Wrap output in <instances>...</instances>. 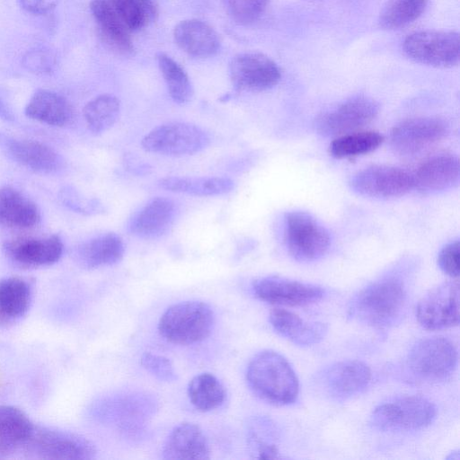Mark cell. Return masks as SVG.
Returning a JSON list of instances; mask_svg holds the SVG:
<instances>
[{
    "label": "cell",
    "mask_w": 460,
    "mask_h": 460,
    "mask_svg": "<svg viewBox=\"0 0 460 460\" xmlns=\"http://www.w3.org/2000/svg\"><path fill=\"white\" fill-rule=\"evenodd\" d=\"M247 441L254 458L279 459V430L276 424L267 417L251 420L247 429Z\"/></svg>",
    "instance_id": "30"
},
{
    "label": "cell",
    "mask_w": 460,
    "mask_h": 460,
    "mask_svg": "<svg viewBox=\"0 0 460 460\" xmlns=\"http://www.w3.org/2000/svg\"><path fill=\"white\" fill-rule=\"evenodd\" d=\"M409 299L405 276L392 272L355 294L348 305V316L372 328H390L402 320Z\"/></svg>",
    "instance_id": "1"
},
{
    "label": "cell",
    "mask_w": 460,
    "mask_h": 460,
    "mask_svg": "<svg viewBox=\"0 0 460 460\" xmlns=\"http://www.w3.org/2000/svg\"><path fill=\"white\" fill-rule=\"evenodd\" d=\"M6 255L23 267H42L56 263L63 253V243L57 235L45 238H22L4 245Z\"/></svg>",
    "instance_id": "19"
},
{
    "label": "cell",
    "mask_w": 460,
    "mask_h": 460,
    "mask_svg": "<svg viewBox=\"0 0 460 460\" xmlns=\"http://www.w3.org/2000/svg\"><path fill=\"white\" fill-rule=\"evenodd\" d=\"M411 60L439 68L456 66L460 58L459 34L452 31H420L408 35L402 43Z\"/></svg>",
    "instance_id": "7"
},
{
    "label": "cell",
    "mask_w": 460,
    "mask_h": 460,
    "mask_svg": "<svg viewBox=\"0 0 460 460\" xmlns=\"http://www.w3.org/2000/svg\"><path fill=\"white\" fill-rule=\"evenodd\" d=\"M253 295L260 300L277 305H305L321 300L322 287L279 276H267L253 281Z\"/></svg>",
    "instance_id": "15"
},
{
    "label": "cell",
    "mask_w": 460,
    "mask_h": 460,
    "mask_svg": "<svg viewBox=\"0 0 460 460\" xmlns=\"http://www.w3.org/2000/svg\"><path fill=\"white\" fill-rule=\"evenodd\" d=\"M90 9L104 43L120 55H130L134 50L131 31L120 20L110 0H92Z\"/></svg>",
    "instance_id": "22"
},
{
    "label": "cell",
    "mask_w": 460,
    "mask_h": 460,
    "mask_svg": "<svg viewBox=\"0 0 460 460\" xmlns=\"http://www.w3.org/2000/svg\"><path fill=\"white\" fill-rule=\"evenodd\" d=\"M35 425L21 409L0 405V449L14 450L25 447Z\"/></svg>",
    "instance_id": "28"
},
{
    "label": "cell",
    "mask_w": 460,
    "mask_h": 460,
    "mask_svg": "<svg viewBox=\"0 0 460 460\" xmlns=\"http://www.w3.org/2000/svg\"><path fill=\"white\" fill-rule=\"evenodd\" d=\"M140 364L160 381L171 383L178 378L172 361L164 356L144 352L140 358Z\"/></svg>",
    "instance_id": "39"
},
{
    "label": "cell",
    "mask_w": 460,
    "mask_h": 460,
    "mask_svg": "<svg viewBox=\"0 0 460 460\" xmlns=\"http://www.w3.org/2000/svg\"><path fill=\"white\" fill-rule=\"evenodd\" d=\"M384 141V137L376 131L351 132L334 139L330 145V153L335 158H347L370 153Z\"/></svg>",
    "instance_id": "36"
},
{
    "label": "cell",
    "mask_w": 460,
    "mask_h": 460,
    "mask_svg": "<svg viewBox=\"0 0 460 460\" xmlns=\"http://www.w3.org/2000/svg\"><path fill=\"white\" fill-rule=\"evenodd\" d=\"M428 0H387L383 5L378 24L385 30H397L417 20L424 12Z\"/></svg>",
    "instance_id": "34"
},
{
    "label": "cell",
    "mask_w": 460,
    "mask_h": 460,
    "mask_svg": "<svg viewBox=\"0 0 460 460\" xmlns=\"http://www.w3.org/2000/svg\"><path fill=\"white\" fill-rule=\"evenodd\" d=\"M24 63L28 69L42 73L50 70L53 58L51 54L46 51H32L27 54Z\"/></svg>",
    "instance_id": "41"
},
{
    "label": "cell",
    "mask_w": 460,
    "mask_h": 460,
    "mask_svg": "<svg viewBox=\"0 0 460 460\" xmlns=\"http://www.w3.org/2000/svg\"><path fill=\"white\" fill-rule=\"evenodd\" d=\"M246 381L261 400L274 405H288L298 396V379L288 361L279 353L266 349L249 362Z\"/></svg>",
    "instance_id": "2"
},
{
    "label": "cell",
    "mask_w": 460,
    "mask_h": 460,
    "mask_svg": "<svg viewBox=\"0 0 460 460\" xmlns=\"http://www.w3.org/2000/svg\"><path fill=\"white\" fill-rule=\"evenodd\" d=\"M215 323L209 305L198 300L182 301L168 307L158 322V332L167 341L190 345L205 340Z\"/></svg>",
    "instance_id": "3"
},
{
    "label": "cell",
    "mask_w": 460,
    "mask_h": 460,
    "mask_svg": "<svg viewBox=\"0 0 460 460\" xmlns=\"http://www.w3.org/2000/svg\"><path fill=\"white\" fill-rule=\"evenodd\" d=\"M120 102L113 94L103 93L86 103L83 114L90 131L100 134L110 129L118 120Z\"/></svg>",
    "instance_id": "33"
},
{
    "label": "cell",
    "mask_w": 460,
    "mask_h": 460,
    "mask_svg": "<svg viewBox=\"0 0 460 460\" xmlns=\"http://www.w3.org/2000/svg\"><path fill=\"white\" fill-rule=\"evenodd\" d=\"M125 244L115 233H107L82 243L75 252V260L84 269L111 266L124 256Z\"/></svg>",
    "instance_id": "24"
},
{
    "label": "cell",
    "mask_w": 460,
    "mask_h": 460,
    "mask_svg": "<svg viewBox=\"0 0 460 460\" xmlns=\"http://www.w3.org/2000/svg\"><path fill=\"white\" fill-rule=\"evenodd\" d=\"M416 317L423 328L431 331L458 325V281L444 282L427 292L416 306Z\"/></svg>",
    "instance_id": "10"
},
{
    "label": "cell",
    "mask_w": 460,
    "mask_h": 460,
    "mask_svg": "<svg viewBox=\"0 0 460 460\" xmlns=\"http://www.w3.org/2000/svg\"><path fill=\"white\" fill-rule=\"evenodd\" d=\"M6 148L13 160L37 172L50 173L60 165L58 154L38 141L13 139L7 142Z\"/></svg>",
    "instance_id": "27"
},
{
    "label": "cell",
    "mask_w": 460,
    "mask_h": 460,
    "mask_svg": "<svg viewBox=\"0 0 460 460\" xmlns=\"http://www.w3.org/2000/svg\"><path fill=\"white\" fill-rule=\"evenodd\" d=\"M285 241L289 254L301 262L320 259L330 246L328 231L304 211H291L286 215Z\"/></svg>",
    "instance_id": "8"
},
{
    "label": "cell",
    "mask_w": 460,
    "mask_h": 460,
    "mask_svg": "<svg viewBox=\"0 0 460 460\" xmlns=\"http://www.w3.org/2000/svg\"><path fill=\"white\" fill-rule=\"evenodd\" d=\"M369 367L359 360H342L332 364L318 377L320 388L334 401H346L361 394L369 385Z\"/></svg>",
    "instance_id": "16"
},
{
    "label": "cell",
    "mask_w": 460,
    "mask_h": 460,
    "mask_svg": "<svg viewBox=\"0 0 460 460\" xmlns=\"http://www.w3.org/2000/svg\"><path fill=\"white\" fill-rule=\"evenodd\" d=\"M0 117L6 119H9L11 118V115L8 114V111H6L2 103H0Z\"/></svg>",
    "instance_id": "43"
},
{
    "label": "cell",
    "mask_w": 460,
    "mask_h": 460,
    "mask_svg": "<svg viewBox=\"0 0 460 460\" xmlns=\"http://www.w3.org/2000/svg\"><path fill=\"white\" fill-rule=\"evenodd\" d=\"M19 3L27 12L42 14L52 10L56 6L58 0H19Z\"/></svg>",
    "instance_id": "42"
},
{
    "label": "cell",
    "mask_w": 460,
    "mask_h": 460,
    "mask_svg": "<svg viewBox=\"0 0 460 460\" xmlns=\"http://www.w3.org/2000/svg\"><path fill=\"white\" fill-rule=\"evenodd\" d=\"M157 62L172 101L179 104L189 102L193 96V87L184 69L165 53H158Z\"/></svg>",
    "instance_id": "35"
},
{
    "label": "cell",
    "mask_w": 460,
    "mask_h": 460,
    "mask_svg": "<svg viewBox=\"0 0 460 460\" xmlns=\"http://www.w3.org/2000/svg\"><path fill=\"white\" fill-rule=\"evenodd\" d=\"M177 213L173 200L164 197L154 198L130 218L128 231L143 239L162 237L174 224Z\"/></svg>",
    "instance_id": "17"
},
{
    "label": "cell",
    "mask_w": 460,
    "mask_h": 460,
    "mask_svg": "<svg viewBox=\"0 0 460 460\" xmlns=\"http://www.w3.org/2000/svg\"><path fill=\"white\" fill-rule=\"evenodd\" d=\"M269 320L279 335L303 347L319 343L328 331L326 324L323 323L306 322L284 309H273L270 313Z\"/></svg>",
    "instance_id": "23"
},
{
    "label": "cell",
    "mask_w": 460,
    "mask_h": 460,
    "mask_svg": "<svg viewBox=\"0 0 460 460\" xmlns=\"http://www.w3.org/2000/svg\"><path fill=\"white\" fill-rule=\"evenodd\" d=\"M304 1L314 2V1H317V0H304Z\"/></svg>",
    "instance_id": "44"
},
{
    "label": "cell",
    "mask_w": 460,
    "mask_h": 460,
    "mask_svg": "<svg viewBox=\"0 0 460 460\" xmlns=\"http://www.w3.org/2000/svg\"><path fill=\"white\" fill-rule=\"evenodd\" d=\"M232 84L238 92H261L274 87L280 80L278 65L260 52H244L234 57L229 65Z\"/></svg>",
    "instance_id": "12"
},
{
    "label": "cell",
    "mask_w": 460,
    "mask_h": 460,
    "mask_svg": "<svg viewBox=\"0 0 460 460\" xmlns=\"http://www.w3.org/2000/svg\"><path fill=\"white\" fill-rule=\"evenodd\" d=\"M24 447L36 457L48 460H88L97 453L86 438L49 427L35 426Z\"/></svg>",
    "instance_id": "9"
},
{
    "label": "cell",
    "mask_w": 460,
    "mask_h": 460,
    "mask_svg": "<svg viewBox=\"0 0 460 460\" xmlns=\"http://www.w3.org/2000/svg\"><path fill=\"white\" fill-rule=\"evenodd\" d=\"M25 114L50 126H65L73 117L70 103L60 94L48 90L36 92L30 99Z\"/></svg>",
    "instance_id": "26"
},
{
    "label": "cell",
    "mask_w": 460,
    "mask_h": 460,
    "mask_svg": "<svg viewBox=\"0 0 460 460\" xmlns=\"http://www.w3.org/2000/svg\"><path fill=\"white\" fill-rule=\"evenodd\" d=\"M413 177L414 187L424 193H436L456 186L460 178L457 157L435 155L422 163Z\"/></svg>",
    "instance_id": "20"
},
{
    "label": "cell",
    "mask_w": 460,
    "mask_h": 460,
    "mask_svg": "<svg viewBox=\"0 0 460 460\" xmlns=\"http://www.w3.org/2000/svg\"><path fill=\"white\" fill-rule=\"evenodd\" d=\"M40 215L37 206L11 187L0 189V225L13 228H30Z\"/></svg>",
    "instance_id": "25"
},
{
    "label": "cell",
    "mask_w": 460,
    "mask_h": 460,
    "mask_svg": "<svg viewBox=\"0 0 460 460\" xmlns=\"http://www.w3.org/2000/svg\"><path fill=\"white\" fill-rule=\"evenodd\" d=\"M31 300V290L27 281L18 277L0 279V315L20 318L27 313Z\"/></svg>",
    "instance_id": "32"
},
{
    "label": "cell",
    "mask_w": 460,
    "mask_h": 460,
    "mask_svg": "<svg viewBox=\"0 0 460 460\" xmlns=\"http://www.w3.org/2000/svg\"><path fill=\"white\" fill-rule=\"evenodd\" d=\"M187 394L190 403L200 411L220 407L226 399L222 383L210 373H201L189 382Z\"/></svg>",
    "instance_id": "31"
},
{
    "label": "cell",
    "mask_w": 460,
    "mask_h": 460,
    "mask_svg": "<svg viewBox=\"0 0 460 460\" xmlns=\"http://www.w3.org/2000/svg\"><path fill=\"white\" fill-rule=\"evenodd\" d=\"M209 143L210 137L203 128L181 121L159 125L141 140L145 151L170 156L197 154L204 150Z\"/></svg>",
    "instance_id": "6"
},
{
    "label": "cell",
    "mask_w": 460,
    "mask_h": 460,
    "mask_svg": "<svg viewBox=\"0 0 460 460\" xmlns=\"http://www.w3.org/2000/svg\"><path fill=\"white\" fill-rule=\"evenodd\" d=\"M457 365L456 346L444 337L420 340L411 349L406 367L417 380L439 383L454 373Z\"/></svg>",
    "instance_id": "5"
},
{
    "label": "cell",
    "mask_w": 460,
    "mask_h": 460,
    "mask_svg": "<svg viewBox=\"0 0 460 460\" xmlns=\"http://www.w3.org/2000/svg\"><path fill=\"white\" fill-rule=\"evenodd\" d=\"M162 457L169 460L209 459L208 438L199 425L181 422L167 435L163 444Z\"/></svg>",
    "instance_id": "18"
},
{
    "label": "cell",
    "mask_w": 460,
    "mask_h": 460,
    "mask_svg": "<svg viewBox=\"0 0 460 460\" xmlns=\"http://www.w3.org/2000/svg\"><path fill=\"white\" fill-rule=\"evenodd\" d=\"M459 241H453L445 245L439 252L438 264L447 275L456 278L459 276Z\"/></svg>",
    "instance_id": "40"
},
{
    "label": "cell",
    "mask_w": 460,
    "mask_h": 460,
    "mask_svg": "<svg viewBox=\"0 0 460 460\" xmlns=\"http://www.w3.org/2000/svg\"><path fill=\"white\" fill-rule=\"evenodd\" d=\"M378 110L377 102L372 98L356 95L319 116L315 127L324 136L345 135L367 125Z\"/></svg>",
    "instance_id": "13"
},
{
    "label": "cell",
    "mask_w": 460,
    "mask_h": 460,
    "mask_svg": "<svg viewBox=\"0 0 460 460\" xmlns=\"http://www.w3.org/2000/svg\"><path fill=\"white\" fill-rule=\"evenodd\" d=\"M448 132L447 122L438 117H419L397 124L390 135L393 151L402 156L419 154L441 139Z\"/></svg>",
    "instance_id": "11"
},
{
    "label": "cell",
    "mask_w": 460,
    "mask_h": 460,
    "mask_svg": "<svg viewBox=\"0 0 460 460\" xmlns=\"http://www.w3.org/2000/svg\"><path fill=\"white\" fill-rule=\"evenodd\" d=\"M229 15L237 23L248 25L261 18L269 0H223Z\"/></svg>",
    "instance_id": "38"
},
{
    "label": "cell",
    "mask_w": 460,
    "mask_h": 460,
    "mask_svg": "<svg viewBox=\"0 0 460 460\" xmlns=\"http://www.w3.org/2000/svg\"><path fill=\"white\" fill-rule=\"evenodd\" d=\"M115 12L130 31H139L155 20L154 0H110Z\"/></svg>",
    "instance_id": "37"
},
{
    "label": "cell",
    "mask_w": 460,
    "mask_h": 460,
    "mask_svg": "<svg viewBox=\"0 0 460 460\" xmlns=\"http://www.w3.org/2000/svg\"><path fill=\"white\" fill-rule=\"evenodd\" d=\"M178 47L193 58H208L217 53L220 40L216 31L208 23L196 20L180 22L173 30Z\"/></svg>",
    "instance_id": "21"
},
{
    "label": "cell",
    "mask_w": 460,
    "mask_h": 460,
    "mask_svg": "<svg viewBox=\"0 0 460 460\" xmlns=\"http://www.w3.org/2000/svg\"><path fill=\"white\" fill-rule=\"evenodd\" d=\"M356 193L370 198L401 197L414 188L413 177L394 166L375 165L357 172L350 181Z\"/></svg>",
    "instance_id": "14"
},
{
    "label": "cell",
    "mask_w": 460,
    "mask_h": 460,
    "mask_svg": "<svg viewBox=\"0 0 460 460\" xmlns=\"http://www.w3.org/2000/svg\"><path fill=\"white\" fill-rule=\"evenodd\" d=\"M436 415V406L429 399L419 395L402 396L376 407L370 424L383 432L411 431L430 425Z\"/></svg>",
    "instance_id": "4"
},
{
    "label": "cell",
    "mask_w": 460,
    "mask_h": 460,
    "mask_svg": "<svg viewBox=\"0 0 460 460\" xmlns=\"http://www.w3.org/2000/svg\"><path fill=\"white\" fill-rule=\"evenodd\" d=\"M160 188L192 196H217L230 192L234 181L227 177L170 176L158 181Z\"/></svg>",
    "instance_id": "29"
}]
</instances>
